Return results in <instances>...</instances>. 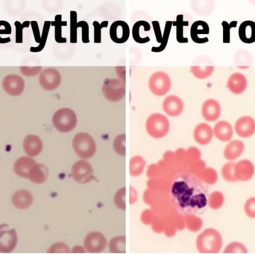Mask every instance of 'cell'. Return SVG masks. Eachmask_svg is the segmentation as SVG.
I'll return each mask as SVG.
<instances>
[{
    "instance_id": "7c38bea8",
    "label": "cell",
    "mask_w": 255,
    "mask_h": 254,
    "mask_svg": "<svg viewBox=\"0 0 255 254\" xmlns=\"http://www.w3.org/2000/svg\"><path fill=\"white\" fill-rule=\"evenodd\" d=\"M110 37L115 43H126L128 40L130 36V28L127 22L123 20H118L114 22L111 25Z\"/></svg>"
},
{
    "instance_id": "2e32d148",
    "label": "cell",
    "mask_w": 255,
    "mask_h": 254,
    "mask_svg": "<svg viewBox=\"0 0 255 254\" xmlns=\"http://www.w3.org/2000/svg\"><path fill=\"white\" fill-rule=\"evenodd\" d=\"M163 111L169 116L175 117L180 116L184 110L182 99L177 95H171L163 100L162 104Z\"/></svg>"
},
{
    "instance_id": "d6a6232c",
    "label": "cell",
    "mask_w": 255,
    "mask_h": 254,
    "mask_svg": "<svg viewBox=\"0 0 255 254\" xmlns=\"http://www.w3.org/2000/svg\"><path fill=\"white\" fill-rule=\"evenodd\" d=\"M141 20L135 22L133 28H132V35H133V38L135 42H136L137 43H140V44H143V43H146L150 41V37H148V36H146L145 37H141L140 30H139Z\"/></svg>"
},
{
    "instance_id": "7bdbcfd3",
    "label": "cell",
    "mask_w": 255,
    "mask_h": 254,
    "mask_svg": "<svg viewBox=\"0 0 255 254\" xmlns=\"http://www.w3.org/2000/svg\"><path fill=\"white\" fill-rule=\"evenodd\" d=\"M152 27L154 28V35H155L156 40L158 43H160L162 40V34L161 28H160V23L157 21L154 20L152 22Z\"/></svg>"
},
{
    "instance_id": "8fae6325",
    "label": "cell",
    "mask_w": 255,
    "mask_h": 254,
    "mask_svg": "<svg viewBox=\"0 0 255 254\" xmlns=\"http://www.w3.org/2000/svg\"><path fill=\"white\" fill-rule=\"evenodd\" d=\"M73 178L78 183H88L93 177V168L89 163L79 161L72 168Z\"/></svg>"
},
{
    "instance_id": "277c9868",
    "label": "cell",
    "mask_w": 255,
    "mask_h": 254,
    "mask_svg": "<svg viewBox=\"0 0 255 254\" xmlns=\"http://www.w3.org/2000/svg\"><path fill=\"white\" fill-rule=\"evenodd\" d=\"M73 148L78 156L89 159L95 155L97 145L94 138L87 133H79L73 140Z\"/></svg>"
},
{
    "instance_id": "9c48e42d",
    "label": "cell",
    "mask_w": 255,
    "mask_h": 254,
    "mask_svg": "<svg viewBox=\"0 0 255 254\" xmlns=\"http://www.w3.org/2000/svg\"><path fill=\"white\" fill-rule=\"evenodd\" d=\"M40 85L46 90H54L58 87L61 82V76L54 68L46 69L40 76Z\"/></svg>"
},
{
    "instance_id": "836d02e7",
    "label": "cell",
    "mask_w": 255,
    "mask_h": 254,
    "mask_svg": "<svg viewBox=\"0 0 255 254\" xmlns=\"http://www.w3.org/2000/svg\"><path fill=\"white\" fill-rule=\"evenodd\" d=\"M114 149L117 153L121 156L126 155V134H121L115 138L114 141Z\"/></svg>"
},
{
    "instance_id": "83f0119b",
    "label": "cell",
    "mask_w": 255,
    "mask_h": 254,
    "mask_svg": "<svg viewBox=\"0 0 255 254\" xmlns=\"http://www.w3.org/2000/svg\"><path fill=\"white\" fill-rule=\"evenodd\" d=\"M172 25H173V22H172V21H166L160 46H157V47H153L151 49V52L157 53V52H163L166 49V46L168 44V41H169V35H170Z\"/></svg>"
},
{
    "instance_id": "d4e9b609",
    "label": "cell",
    "mask_w": 255,
    "mask_h": 254,
    "mask_svg": "<svg viewBox=\"0 0 255 254\" xmlns=\"http://www.w3.org/2000/svg\"><path fill=\"white\" fill-rule=\"evenodd\" d=\"M24 149L26 154L30 156H37L42 151L43 144L40 139L37 136H27L24 140Z\"/></svg>"
},
{
    "instance_id": "f35d334b",
    "label": "cell",
    "mask_w": 255,
    "mask_h": 254,
    "mask_svg": "<svg viewBox=\"0 0 255 254\" xmlns=\"http://www.w3.org/2000/svg\"><path fill=\"white\" fill-rule=\"evenodd\" d=\"M126 237H119L117 238L114 239L112 240V243L110 244V248L109 249L112 250L115 247L118 248V253H124L122 251V249L125 250V244H126Z\"/></svg>"
},
{
    "instance_id": "1f68e13d",
    "label": "cell",
    "mask_w": 255,
    "mask_h": 254,
    "mask_svg": "<svg viewBox=\"0 0 255 254\" xmlns=\"http://www.w3.org/2000/svg\"><path fill=\"white\" fill-rule=\"evenodd\" d=\"M248 252V249L245 245L239 242L229 243L224 249V253L226 254H247Z\"/></svg>"
},
{
    "instance_id": "f1b7e54d",
    "label": "cell",
    "mask_w": 255,
    "mask_h": 254,
    "mask_svg": "<svg viewBox=\"0 0 255 254\" xmlns=\"http://www.w3.org/2000/svg\"><path fill=\"white\" fill-rule=\"evenodd\" d=\"M51 25H52V22H50V21H46L44 22L40 43H38V46H36V47H34V46L31 47L30 52H39L43 50V48L46 46V40H47L48 35H49V28H50Z\"/></svg>"
},
{
    "instance_id": "9a60e30c",
    "label": "cell",
    "mask_w": 255,
    "mask_h": 254,
    "mask_svg": "<svg viewBox=\"0 0 255 254\" xmlns=\"http://www.w3.org/2000/svg\"><path fill=\"white\" fill-rule=\"evenodd\" d=\"M210 33V28L208 24L205 21L198 20L193 22L190 28V36L192 40L196 43H207L209 39L207 37Z\"/></svg>"
},
{
    "instance_id": "484cf974",
    "label": "cell",
    "mask_w": 255,
    "mask_h": 254,
    "mask_svg": "<svg viewBox=\"0 0 255 254\" xmlns=\"http://www.w3.org/2000/svg\"><path fill=\"white\" fill-rule=\"evenodd\" d=\"M176 25V38L178 43H186L188 42V38L184 37V27L188 25V22L184 21V16L181 14L177 16L176 21L173 22Z\"/></svg>"
},
{
    "instance_id": "ba28073f",
    "label": "cell",
    "mask_w": 255,
    "mask_h": 254,
    "mask_svg": "<svg viewBox=\"0 0 255 254\" xmlns=\"http://www.w3.org/2000/svg\"><path fill=\"white\" fill-rule=\"evenodd\" d=\"M214 66L211 59L207 57H200L190 67L192 74L198 79H206L213 74Z\"/></svg>"
},
{
    "instance_id": "6da1fadb",
    "label": "cell",
    "mask_w": 255,
    "mask_h": 254,
    "mask_svg": "<svg viewBox=\"0 0 255 254\" xmlns=\"http://www.w3.org/2000/svg\"><path fill=\"white\" fill-rule=\"evenodd\" d=\"M171 201L179 213L193 215L205 210L209 195L203 182L190 172L178 174L170 186Z\"/></svg>"
},
{
    "instance_id": "4fadbf2b",
    "label": "cell",
    "mask_w": 255,
    "mask_h": 254,
    "mask_svg": "<svg viewBox=\"0 0 255 254\" xmlns=\"http://www.w3.org/2000/svg\"><path fill=\"white\" fill-rule=\"evenodd\" d=\"M235 132L242 138H250L255 133V120L252 116H242L237 120Z\"/></svg>"
},
{
    "instance_id": "74e56055",
    "label": "cell",
    "mask_w": 255,
    "mask_h": 254,
    "mask_svg": "<svg viewBox=\"0 0 255 254\" xmlns=\"http://www.w3.org/2000/svg\"><path fill=\"white\" fill-rule=\"evenodd\" d=\"M244 213L250 219H255V197L247 200L244 204Z\"/></svg>"
},
{
    "instance_id": "8992f818",
    "label": "cell",
    "mask_w": 255,
    "mask_h": 254,
    "mask_svg": "<svg viewBox=\"0 0 255 254\" xmlns=\"http://www.w3.org/2000/svg\"><path fill=\"white\" fill-rule=\"evenodd\" d=\"M103 95L109 101L117 102L126 95L125 82L118 79H108L103 83L102 88Z\"/></svg>"
},
{
    "instance_id": "3957f363",
    "label": "cell",
    "mask_w": 255,
    "mask_h": 254,
    "mask_svg": "<svg viewBox=\"0 0 255 254\" xmlns=\"http://www.w3.org/2000/svg\"><path fill=\"white\" fill-rule=\"evenodd\" d=\"M170 124L164 115L153 113L147 119L145 129L150 137L161 139L169 133Z\"/></svg>"
},
{
    "instance_id": "b9f144b4",
    "label": "cell",
    "mask_w": 255,
    "mask_h": 254,
    "mask_svg": "<svg viewBox=\"0 0 255 254\" xmlns=\"http://www.w3.org/2000/svg\"><path fill=\"white\" fill-rule=\"evenodd\" d=\"M31 26L32 28L33 34H34V40L37 43H40L41 34H40V28L37 21H31Z\"/></svg>"
},
{
    "instance_id": "ac0fdd59",
    "label": "cell",
    "mask_w": 255,
    "mask_h": 254,
    "mask_svg": "<svg viewBox=\"0 0 255 254\" xmlns=\"http://www.w3.org/2000/svg\"><path fill=\"white\" fill-rule=\"evenodd\" d=\"M202 114L208 122H215L221 116V105L217 100L209 98L202 104Z\"/></svg>"
},
{
    "instance_id": "d590c367",
    "label": "cell",
    "mask_w": 255,
    "mask_h": 254,
    "mask_svg": "<svg viewBox=\"0 0 255 254\" xmlns=\"http://www.w3.org/2000/svg\"><path fill=\"white\" fill-rule=\"evenodd\" d=\"M222 25L223 28V43H229L231 40V29L237 27L238 22L232 21V22H228L226 21H223L222 22Z\"/></svg>"
},
{
    "instance_id": "4316f807",
    "label": "cell",
    "mask_w": 255,
    "mask_h": 254,
    "mask_svg": "<svg viewBox=\"0 0 255 254\" xmlns=\"http://www.w3.org/2000/svg\"><path fill=\"white\" fill-rule=\"evenodd\" d=\"M62 16L58 14L55 16V21L52 22V25L55 26V38L57 43H64L67 42V38L62 37V27L67 25L66 21H62Z\"/></svg>"
},
{
    "instance_id": "ffe728a7",
    "label": "cell",
    "mask_w": 255,
    "mask_h": 254,
    "mask_svg": "<svg viewBox=\"0 0 255 254\" xmlns=\"http://www.w3.org/2000/svg\"><path fill=\"white\" fill-rule=\"evenodd\" d=\"M214 137L212 128L207 123H200L195 128L193 138L198 144L206 146L209 144Z\"/></svg>"
},
{
    "instance_id": "cb8c5ba5",
    "label": "cell",
    "mask_w": 255,
    "mask_h": 254,
    "mask_svg": "<svg viewBox=\"0 0 255 254\" xmlns=\"http://www.w3.org/2000/svg\"><path fill=\"white\" fill-rule=\"evenodd\" d=\"M22 80L20 76H16V75H10V76H7L4 78L3 80V87H4V90L10 94V95L16 96L17 95L16 89H15L14 86H16V89L22 92L24 89V82L22 83L18 84V85H15V84L18 83Z\"/></svg>"
},
{
    "instance_id": "e0dca14e",
    "label": "cell",
    "mask_w": 255,
    "mask_h": 254,
    "mask_svg": "<svg viewBox=\"0 0 255 254\" xmlns=\"http://www.w3.org/2000/svg\"><path fill=\"white\" fill-rule=\"evenodd\" d=\"M255 166L249 160H242L235 164V172L238 181H248L254 176Z\"/></svg>"
},
{
    "instance_id": "8d00e7d4",
    "label": "cell",
    "mask_w": 255,
    "mask_h": 254,
    "mask_svg": "<svg viewBox=\"0 0 255 254\" xmlns=\"http://www.w3.org/2000/svg\"><path fill=\"white\" fill-rule=\"evenodd\" d=\"M15 27H16V43H22L23 40V29L25 28H28L31 25V22L29 21H25L21 23L19 21H16L14 22Z\"/></svg>"
},
{
    "instance_id": "d6986e66",
    "label": "cell",
    "mask_w": 255,
    "mask_h": 254,
    "mask_svg": "<svg viewBox=\"0 0 255 254\" xmlns=\"http://www.w3.org/2000/svg\"><path fill=\"white\" fill-rule=\"evenodd\" d=\"M247 86H248V81L247 77L242 73H233L228 79V89L235 95H241L244 93Z\"/></svg>"
},
{
    "instance_id": "44dd1931",
    "label": "cell",
    "mask_w": 255,
    "mask_h": 254,
    "mask_svg": "<svg viewBox=\"0 0 255 254\" xmlns=\"http://www.w3.org/2000/svg\"><path fill=\"white\" fill-rule=\"evenodd\" d=\"M213 131L216 138L221 142L230 141L234 135L233 127L227 121L223 120L217 122Z\"/></svg>"
},
{
    "instance_id": "f546056e",
    "label": "cell",
    "mask_w": 255,
    "mask_h": 254,
    "mask_svg": "<svg viewBox=\"0 0 255 254\" xmlns=\"http://www.w3.org/2000/svg\"><path fill=\"white\" fill-rule=\"evenodd\" d=\"M80 25V22H77V13L75 10H71L70 11V43H77V29Z\"/></svg>"
},
{
    "instance_id": "e575fe53",
    "label": "cell",
    "mask_w": 255,
    "mask_h": 254,
    "mask_svg": "<svg viewBox=\"0 0 255 254\" xmlns=\"http://www.w3.org/2000/svg\"><path fill=\"white\" fill-rule=\"evenodd\" d=\"M109 21H103L101 23L98 21H94V43H100L102 41V29L106 28L109 25Z\"/></svg>"
},
{
    "instance_id": "7a4b0ae2",
    "label": "cell",
    "mask_w": 255,
    "mask_h": 254,
    "mask_svg": "<svg viewBox=\"0 0 255 254\" xmlns=\"http://www.w3.org/2000/svg\"><path fill=\"white\" fill-rule=\"evenodd\" d=\"M221 234L214 228H208L202 233L197 239L198 251L202 254L218 253L223 247Z\"/></svg>"
},
{
    "instance_id": "5bb4252c",
    "label": "cell",
    "mask_w": 255,
    "mask_h": 254,
    "mask_svg": "<svg viewBox=\"0 0 255 254\" xmlns=\"http://www.w3.org/2000/svg\"><path fill=\"white\" fill-rule=\"evenodd\" d=\"M85 247L90 253H100L106 249V238L100 233H91L85 238Z\"/></svg>"
},
{
    "instance_id": "5b68a950",
    "label": "cell",
    "mask_w": 255,
    "mask_h": 254,
    "mask_svg": "<svg viewBox=\"0 0 255 254\" xmlns=\"http://www.w3.org/2000/svg\"><path fill=\"white\" fill-rule=\"evenodd\" d=\"M52 123L59 132H70L77 125V116L71 109L61 108L55 112L52 117Z\"/></svg>"
},
{
    "instance_id": "603a6c76",
    "label": "cell",
    "mask_w": 255,
    "mask_h": 254,
    "mask_svg": "<svg viewBox=\"0 0 255 254\" xmlns=\"http://www.w3.org/2000/svg\"><path fill=\"white\" fill-rule=\"evenodd\" d=\"M238 34L241 41L247 44L255 42V22L247 20L240 25Z\"/></svg>"
},
{
    "instance_id": "7402d4cb",
    "label": "cell",
    "mask_w": 255,
    "mask_h": 254,
    "mask_svg": "<svg viewBox=\"0 0 255 254\" xmlns=\"http://www.w3.org/2000/svg\"><path fill=\"white\" fill-rule=\"evenodd\" d=\"M245 150V145L241 140H233L225 148L223 155L228 161H232L239 158Z\"/></svg>"
},
{
    "instance_id": "4dcf8cb0",
    "label": "cell",
    "mask_w": 255,
    "mask_h": 254,
    "mask_svg": "<svg viewBox=\"0 0 255 254\" xmlns=\"http://www.w3.org/2000/svg\"><path fill=\"white\" fill-rule=\"evenodd\" d=\"M235 163L229 162L225 164L222 168V175L225 180L229 182H237L235 172Z\"/></svg>"
},
{
    "instance_id": "52a82bcc",
    "label": "cell",
    "mask_w": 255,
    "mask_h": 254,
    "mask_svg": "<svg viewBox=\"0 0 255 254\" xmlns=\"http://www.w3.org/2000/svg\"><path fill=\"white\" fill-rule=\"evenodd\" d=\"M148 87L154 95L157 96L166 95L171 88L170 77L164 72H156L148 80Z\"/></svg>"
},
{
    "instance_id": "60d3db41",
    "label": "cell",
    "mask_w": 255,
    "mask_h": 254,
    "mask_svg": "<svg viewBox=\"0 0 255 254\" xmlns=\"http://www.w3.org/2000/svg\"><path fill=\"white\" fill-rule=\"evenodd\" d=\"M81 28H82V40L84 43H88L89 39V25L86 21H81Z\"/></svg>"
},
{
    "instance_id": "30bf717a",
    "label": "cell",
    "mask_w": 255,
    "mask_h": 254,
    "mask_svg": "<svg viewBox=\"0 0 255 254\" xmlns=\"http://www.w3.org/2000/svg\"><path fill=\"white\" fill-rule=\"evenodd\" d=\"M17 237L16 231L11 228H2L0 227V252L10 253L16 247Z\"/></svg>"
},
{
    "instance_id": "ab89813d",
    "label": "cell",
    "mask_w": 255,
    "mask_h": 254,
    "mask_svg": "<svg viewBox=\"0 0 255 254\" xmlns=\"http://www.w3.org/2000/svg\"><path fill=\"white\" fill-rule=\"evenodd\" d=\"M11 27L9 22L4 20L0 21V43H7L1 35H9L11 34Z\"/></svg>"
}]
</instances>
